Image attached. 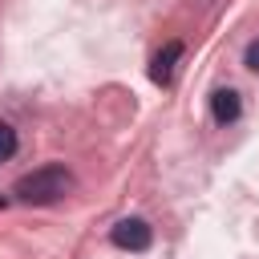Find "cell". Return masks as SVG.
<instances>
[{
  "label": "cell",
  "mask_w": 259,
  "mask_h": 259,
  "mask_svg": "<svg viewBox=\"0 0 259 259\" xmlns=\"http://www.w3.org/2000/svg\"><path fill=\"white\" fill-rule=\"evenodd\" d=\"M0 206H4V198H0Z\"/></svg>",
  "instance_id": "52a82bcc"
},
{
  "label": "cell",
  "mask_w": 259,
  "mask_h": 259,
  "mask_svg": "<svg viewBox=\"0 0 259 259\" xmlns=\"http://www.w3.org/2000/svg\"><path fill=\"white\" fill-rule=\"evenodd\" d=\"M210 113H214V121H219V125L235 121V117L243 113L239 93H235V89H214V93H210Z\"/></svg>",
  "instance_id": "277c9868"
},
{
  "label": "cell",
  "mask_w": 259,
  "mask_h": 259,
  "mask_svg": "<svg viewBox=\"0 0 259 259\" xmlns=\"http://www.w3.org/2000/svg\"><path fill=\"white\" fill-rule=\"evenodd\" d=\"M16 154V130L8 121H0V162H8Z\"/></svg>",
  "instance_id": "5b68a950"
},
{
  "label": "cell",
  "mask_w": 259,
  "mask_h": 259,
  "mask_svg": "<svg viewBox=\"0 0 259 259\" xmlns=\"http://www.w3.org/2000/svg\"><path fill=\"white\" fill-rule=\"evenodd\" d=\"M69 190H73V174H69L65 166H40V170L16 178V186H12V194H16L20 202H28V206L61 202Z\"/></svg>",
  "instance_id": "6da1fadb"
},
{
  "label": "cell",
  "mask_w": 259,
  "mask_h": 259,
  "mask_svg": "<svg viewBox=\"0 0 259 259\" xmlns=\"http://www.w3.org/2000/svg\"><path fill=\"white\" fill-rule=\"evenodd\" d=\"M178 61H182V45H178V40H166V45L154 53V61H150V77H154L158 85H170Z\"/></svg>",
  "instance_id": "3957f363"
},
{
  "label": "cell",
  "mask_w": 259,
  "mask_h": 259,
  "mask_svg": "<svg viewBox=\"0 0 259 259\" xmlns=\"http://www.w3.org/2000/svg\"><path fill=\"white\" fill-rule=\"evenodd\" d=\"M109 239H113V247H121V251H146L150 247V223L146 219H121L113 231H109Z\"/></svg>",
  "instance_id": "7a4b0ae2"
},
{
  "label": "cell",
  "mask_w": 259,
  "mask_h": 259,
  "mask_svg": "<svg viewBox=\"0 0 259 259\" xmlns=\"http://www.w3.org/2000/svg\"><path fill=\"white\" fill-rule=\"evenodd\" d=\"M243 61H247V69H251V73H259V40H251V45H247V57H243Z\"/></svg>",
  "instance_id": "8992f818"
}]
</instances>
